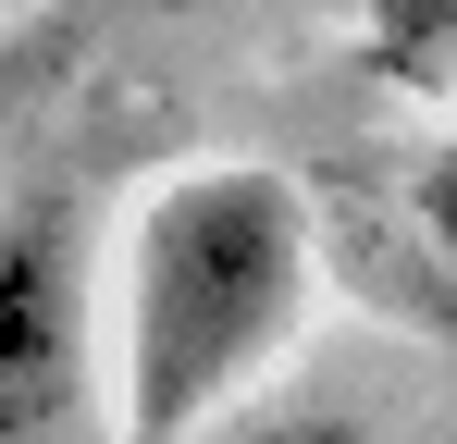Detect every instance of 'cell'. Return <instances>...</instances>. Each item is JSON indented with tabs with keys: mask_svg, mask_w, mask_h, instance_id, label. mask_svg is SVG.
<instances>
[{
	"mask_svg": "<svg viewBox=\"0 0 457 444\" xmlns=\"http://www.w3.org/2000/svg\"><path fill=\"white\" fill-rule=\"evenodd\" d=\"M309 308V210L272 160H186L124 234V370L112 444H198Z\"/></svg>",
	"mask_w": 457,
	"mask_h": 444,
	"instance_id": "1",
	"label": "cell"
},
{
	"mask_svg": "<svg viewBox=\"0 0 457 444\" xmlns=\"http://www.w3.org/2000/svg\"><path fill=\"white\" fill-rule=\"evenodd\" d=\"M0 444H112L99 284H87L75 198H12L0 210Z\"/></svg>",
	"mask_w": 457,
	"mask_h": 444,
	"instance_id": "2",
	"label": "cell"
},
{
	"mask_svg": "<svg viewBox=\"0 0 457 444\" xmlns=\"http://www.w3.org/2000/svg\"><path fill=\"white\" fill-rule=\"evenodd\" d=\"M359 37L395 86H457V0H359Z\"/></svg>",
	"mask_w": 457,
	"mask_h": 444,
	"instance_id": "3",
	"label": "cell"
},
{
	"mask_svg": "<svg viewBox=\"0 0 457 444\" xmlns=\"http://www.w3.org/2000/svg\"><path fill=\"white\" fill-rule=\"evenodd\" d=\"M198 444H371V420H346V407H260V420L198 432Z\"/></svg>",
	"mask_w": 457,
	"mask_h": 444,
	"instance_id": "4",
	"label": "cell"
},
{
	"mask_svg": "<svg viewBox=\"0 0 457 444\" xmlns=\"http://www.w3.org/2000/svg\"><path fill=\"white\" fill-rule=\"evenodd\" d=\"M137 12H198V0H137Z\"/></svg>",
	"mask_w": 457,
	"mask_h": 444,
	"instance_id": "5",
	"label": "cell"
}]
</instances>
